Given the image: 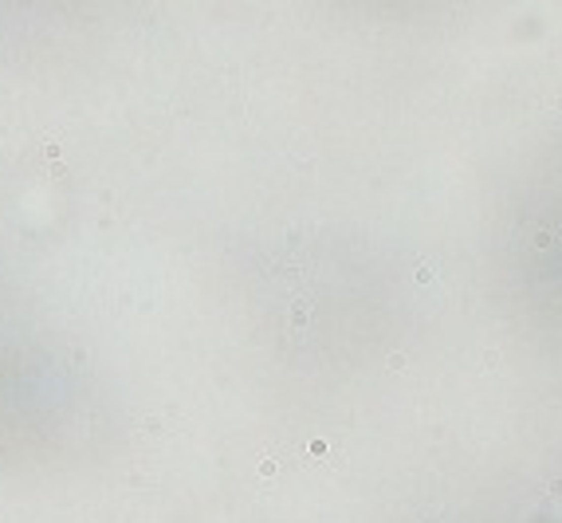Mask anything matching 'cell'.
Wrapping results in <instances>:
<instances>
[{
    "label": "cell",
    "instance_id": "obj_2",
    "mask_svg": "<svg viewBox=\"0 0 562 523\" xmlns=\"http://www.w3.org/2000/svg\"><path fill=\"white\" fill-rule=\"evenodd\" d=\"M59 153H63V146H59V142H47V146H44V158H47V162H55Z\"/></svg>",
    "mask_w": 562,
    "mask_h": 523
},
{
    "label": "cell",
    "instance_id": "obj_1",
    "mask_svg": "<svg viewBox=\"0 0 562 523\" xmlns=\"http://www.w3.org/2000/svg\"><path fill=\"white\" fill-rule=\"evenodd\" d=\"M307 315H311V299H295V311H291V327H307Z\"/></svg>",
    "mask_w": 562,
    "mask_h": 523
}]
</instances>
